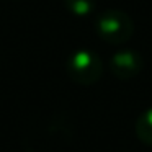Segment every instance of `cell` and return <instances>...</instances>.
Returning <instances> with one entry per match:
<instances>
[{
    "label": "cell",
    "instance_id": "obj_5",
    "mask_svg": "<svg viewBox=\"0 0 152 152\" xmlns=\"http://www.w3.org/2000/svg\"><path fill=\"white\" fill-rule=\"evenodd\" d=\"M66 7L75 17H87L95 10V0H64Z\"/></svg>",
    "mask_w": 152,
    "mask_h": 152
},
{
    "label": "cell",
    "instance_id": "obj_2",
    "mask_svg": "<svg viewBox=\"0 0 152 152\" xmlns=\"http://www.w3.org/2000/svg\"><path fill=\"white\" fill-rule=\"evenodd\" d=\"M67 75L70 80L80 85H92L98 82L103 74V62L95 53L88 49H80L70 54L66 64Z\"/></svg>",
    "mask_w": 152,
    "mask_h": 152
},
{
    "label": "cell",
    "instance_id": "obj_3",
    "mask_svg": "<svg viewBox=\"0 0 152 152\" xmlns=\"http://www.w3.org/2000/svg\"><path fill=\"white\" fill-rule=\"evenodd\" d=\"M142 57L132 49H123L113 54L110 59V70L113 75L121 80H128L136 77L142 70Z\"/></svg>",
    "mask_w": 152,
    "mask_h": 152
},
{
    "label": "cell",
    "instance_id": "obj_4",
    "mask_svg": "<svg viewBox=\"0 0 152 152\" xmlns=\"http://www.w3.org/2000/svg\"><path fill=\"white\" fill-rule=\"evenodd\" d=\"M136 134L144 144L152 145V108L145 110L136 123Z\"/></svg>",
    "mask_w": 152,
    "mask_h": 152
},
{
    "label": "cell",
    "instance_id": "obj_1",
    "mask_svg": "<svg viewBox=\"0 0 152 152\" xmlns=\"http://www.w3.org/2000/svg\"><path fill=\"white\" fill-rule=\"evenodd\" d=\"M98 36L110 44H123L134 34V21L126 12L106 10L95 20Z\"/></svg>",
    "mask_w": 152,
    "mask_h": 152
}]
</instances>
